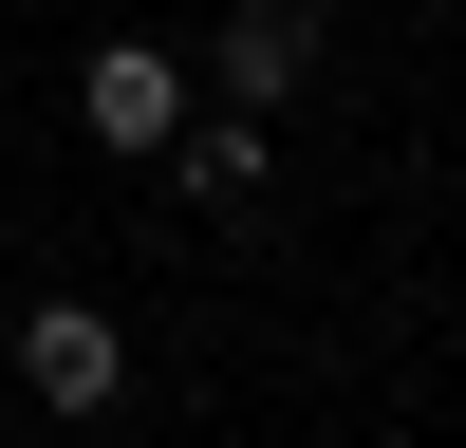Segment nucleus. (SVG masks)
Returning <instances> with one entry per match:
<instances>
[{
	"label": "nucleus",
	"instance_id": "obj_1",
	"mask_svg": "<svg viewBox=\"0 0 466 448\" xmlns=\"http://www.w3.org/2000/svg\"><path fill=\"white\" fill-rule=\"evenodd\" d=\"M0 373H19L37 411H75V430H94V411L131 392V336H112L94 299H19V336H0Z\"/></svg>",
	"mask_w": 466,
	"mask_h": 448
},
{
	"label": "nucleus",
	"instance_id": "obj_2",
	"mask_svg": "<svg viewBox=\"0 0 466 448\" xmlns=\"http://www.w3.org/2000/svg\"><path fill=\"white\" fill-rule=\"evenodd\" d=\"M149 187H168L187 224H243V206H280V149H261V112H187V131L149 149Z\"/></svg>",
	"mask_w": 466,
	"mask_h": 448
},
{
	"label": "nucleus",
	"instance_id": "obj_3",
	"mask_svg": "<svg viewBox=\"0 0 466 448\" xmlns=\"http://www.w3.org/2000/svg\"><path fill=\"white\" fill-rule=\"evenodd\" d=\"M75 112H94V149H112V168H149V149L187 131V56H168V37H94Z\"/></svg>",
	"mask_w": 466,
	"mask_h": 448
},
{
	"label": "nucleus",
	"instance_id": "obj_4",
	"mask_svg": "<svg viewBox=\"0 0 466 448\" xmlns=\"http://www.w3.org/2000/svg\"><path fill=\"white\" fill-rule=\"evenodd\" d=\"M299 75H318V0H224V37H206V94H224V112H280Z\"/></svg>",
	"mask_w": 466,
	"mask_h": 448
},
{
	"label": "nucleus",
	"instance_id": "obj_5",
	"mask_svg": "<svg viewBox=\"0 0 466 448\" xmlns=\"http://www.w3.org/2000/svg\"><path fill=\"white\" fill-rule=\"evenodd\" d=\"M0 336H19V299H0Z\"/></svg>",
	"mask_w": 466,
	"mask_h": 448
}]
</instances>
